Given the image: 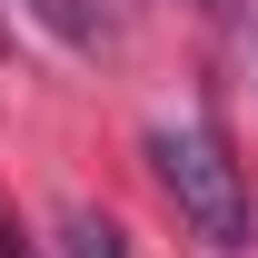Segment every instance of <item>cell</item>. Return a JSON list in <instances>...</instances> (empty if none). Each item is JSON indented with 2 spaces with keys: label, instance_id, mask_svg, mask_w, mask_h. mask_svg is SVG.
I'll return each mask as SVG.
<instances>
[{
  "label": "cell",
  "instance_id": "cell-1",
  "mask_svg": "<svg viewBox=\"0 0 258 258\" xmlns=\"http://www.w3.org/2000/svg\"><path fill=\"white\" fill-rule=\"evenodd\" d=\"M149 169H159V189L179 199V219H189L219 258L248 248V179H238V159H228V139H219L209 119L149 129Z\"/></svg>",
  "mask_w": 258,
  "mask_h": 258
},
{
  "label": "cell",
  "instance_id": "cell-2",
  "mask_svg": "<svg viewBox=\"0 0 258 258\" xmlns=\"http://www.w3.org/2000/svg\"><path fill=\"white\" fill-rule=\"evenodd\" d=\"M60 248H70V258H129V238H119V219L70 209V219H60Z\"/></svg>",
  "mask_w": 258,
  "mask_h": 258
},
{
  "label": "cell",
  "instance_id": "cell-4",
  "mask_svg": "<svg viewBox=\"0 0 258 258\" xmlns=\"http://www.w3.org/2000/svg\"><path fill=\"white\" fill-rule=\"evenodd\" d=\"M0 258H30V238H20V219L0 209Z\"/></svg>",
  "mask_w": 258,
  "mask_h": 258
},
{
  "label": "cell",
  "instance_id": "cell-5",
  "mask_svg": "<svg viewBox=\"0 0 258 258\" xmlns=\"http://www.w3.org/2000/svg\"><path fill=\"white\" fill-rule=\"evenodd\" d=\"M248 50H258V30H248Z\"/></svg>",
  "mask_w": 258,
  "mask_h": 258
},
{
  "label": "cell",
  "instance_id": "cell-3",
  "mask_svg": "<svg viewBox=\"0 0 258 258\" xmlns=\"http://www.w3.org/2000/svg\"><path fill=\"white\" fill-rule=\"evenodd\" d=\"M30 10L70 40V50H90V40H99V10H90V0H30Z\"/></svg>",
  "mask_w": 258,
  "mask_h": 258
}]
</instances>
